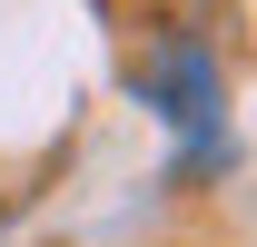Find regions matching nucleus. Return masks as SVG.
Masks as SVG:
<instances>
[{"label": "nucleus", "instance_id": "nucleus-1", "mask_svg": "<svg viewBox=\"0 0 257 247\" xmlns=\"http://www.w3.org/2000/svg\"><path fill=\"white\" fill-rule=\"evenodd\" d=\"M139 89H149V109L188 139V158H218V60H208L198 40H168Z\"/></svg>", "mask_w": 257, "mask_h": 247}]
</instances>
